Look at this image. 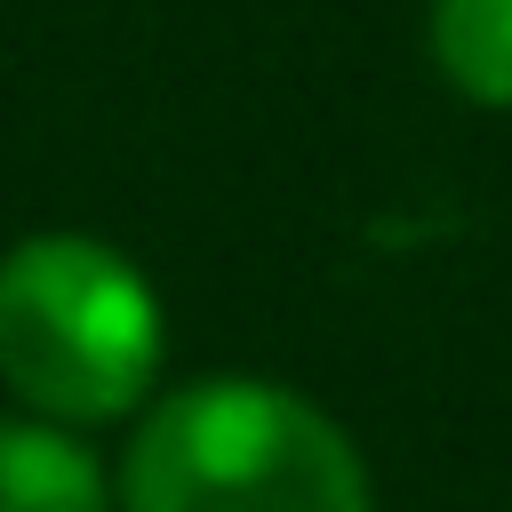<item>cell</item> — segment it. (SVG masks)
Returning a JSON list of instances; mask_svg holds the SVG:
<instances>
[{
    "label": "cell",
    "mask_w": 512,
    "mask_h": 512,
    "mask_svg": "<svg viewBox=\"0 0 512 512\" xmlns=\"http://www.w3.org/2000/svg\"><path fill=\"white\" fill-rule=\"evenodd\" d=\"M120 512H376L352 432L288 384L200 376L144 408Z\"/></svg>",
    "instance_id": "1"
},
{
    "label": "cell",
    "mask_w": 512,
    "mask_h": 512,
    "mask_svg": "<svg viewBox=\"0 0 512 512\" xmlns=\"http://www.w3.org/2000/svg\"><path fill=\"white\" fill-rule=\"evenodd\" d=\"M152 280L88 232H32L0 256V384L40 424H112L160 376Z\"/></svg>",
    "instance_id": "2"
},
{
    "label": "cell",
    "mask_w": 512,
    "mask_h": 512,
    "mask_svg": "<svg viewBox=\"0 0 512 512\" xmlns=\"http://www.w3.org/2000/svg\"><path fill=\"white\" fill-rule=\"evenodd\" d=\"M0 512H112V480L64 424H0Z\"/></svg>",
    "instance_id": "3"
},
{
    "label": "cell",
    "mask_w": 512,
    "mask_h": 512,
    "mask_svg": "<svg viewBox=\"0 0 512 512\" xmlns=\"http://www.w3.org/2000/svg\"><path fill=\"white\" fill-rule=\"evenodd\" d=\"M432 64L440 80L480 104L512 112V0H432Z\"/></svg>",
    "instance_id": "4"
}]
</instances>
